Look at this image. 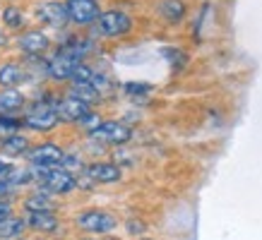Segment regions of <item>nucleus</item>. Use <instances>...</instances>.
I'll return each mask as SVG.
<instances>
[{"label":"nucleus","mask_w":262,"mask_h":240,"mask_svg":"<svg viewBox=\"0 0 262 240\" xmlns=\"http://www.w3.org/2000/svg\"><path fill=\"white\" fill-rule=\"evenodd\" d=\"M36 178H39V183L51 192H72L77 187V180L70 176V171H65V168H56V166H39V171H34Z\"/></svg>","instance_id":"obj_1"},{"label":"nucleus","mask_w":262,"mask_h":240,"mask_svg":"<svg viewBox=\"0 0 262 240\" xmlns=\"http://www.w3.org/2000/svg\"><path fill=\"white\" fill-rule=\"evenodd\" d=\"M133 27V19L120 12V10H108V12H101V17L96 19V34L101 36H108V39H116V36H123V34L130 32Z\"/></svg>","instance_id":"obj_2"},{"label":"nucleus","mask_w":262,"mask_h":240,"mask_svg":"<svg viewBox=\"0 0 262 240\" xmlns=\"http://www.w3.org/2000/svg\"><path fill=\"white\" fill-rule=\"evenodd\" d=\"M58 120H60V115H58L56 106L39 104V106H34L32 111L24 115V125H27V128H32V130H36V132H48V130H53L58 125Z\"/></svg>","instance_id":"obj_3"},{"label":"nucleus","mask_w":262,"mask_h":240,"mask_svg":"<svg viewBox=\"0 0 262 240\" xmlns=\"http://www.w3.org/2000/svg\"><path fill=\"white\" fill-rule=\"evenodd\" d=\"M80 65H82V56L63 48V51H58V56L48 63V75L58 82L72 80V75H75V70H77Z\"/></svg>","instance_id":"obj_4"},{"label":"nucleus","mask_w":262,"mask_h":240,"mask_svg":"<svg viewBox=\"0 0 262 240\" xmlns=\"http://www.w3.org/2000/svg\"><path fill=\"white\" fill-rule=\"evenodd\" d=\"M92 139L99 144H125L130 137H133V130L123 125V123H116V120H106L101 123L94 132H89Z\"/></svg>","instance_id":"obj_5"},{"label":"nucleus","mask_w":262,"mask_h":240,"mask_svg":"<svg viewBox=\"0 0 262 240\" xmlns=\"http://www.w3.org/2000/svg\"><path fill=\"white\" fill-rule=\"evenodd\" d=\"M77 226H80L82 231L87 233H108L116 228V219L111 214H106V211H84V214L77 216Z\"/></svg>","instance_id":"obj_6"},{"label":"nucleus","mask_w":262,"mask_h":240,"mask_svg":"<svg viewBox=\"0 0 262 240\" xmlns=\"http://www.w3.org/2000/svg\"><path fill=\"white\" fill-rule=\"evenodd\" d=\"M68 10H70V22L80 24V27L94 24L101 17V10H99L96 0H70Z\"/></svg>","instance_id":"obj_7"},{"label":"nucleus","mask_w":262,"mask_h":240,"mask_svg":"<svg viewBox=\"0 0 262 240\" xmlns=\"http://www.w3.org/2000/svg\"><path fill=\"white\" fill-rule=\"evenodd\" d=\"M29 161H32L34 166H60L65 159V152L56 144H39V147H34L32 152H27Z\"/></svg>","instance_id":"obj_8"},{"label":"nucleus","mask_w":262,"mask_h":240,"mask_svg":"<svg viewBox=\"0 0 262 240\" xmlns=\"http://www.w3.org/2000/svg\"><path fill=\"white\" fill-rule=\"evenodd\" d=\"M56 108H58L60 120H65V123H82L92 113L87 101H82V99H77V96H72V94L68 99H63Z\"/></svg>","instance_id":"obj_9"},{"label":"nucleus","mask_w":262,"mask_h":240,"mask_svg":"<svg viewBox=\"0 0 262 240\" xmlns=\"http://www.w3.org/2000/svg\"><path fill=\"white\" fill-rule=\"evenodd\" d=\"M36 15H39L41 22L51 24V27H65V24L70 22V10H68V5H60V3H46V5H41Z\"/></svg>","instance_id":"obj_10"},{"label":"nucleus","mask_w":262,"mask_h":240,"mask_svg":"<svg viewBox=\"0 0 262 240\" xmlns=\"http://www.w3.org/2000/svg\"><path fill=\"white\" fill-rule=\"evenodd\" d=\"M27 226L34 228V231L53 233L58 228V219L53 211H29L27 214Z\"/></svg>","instance_id":"obj_11"},{"label":"nucleus","mask_w":262,"mask_h":240,"mask_svg":"<svg viewBox=\"0 0 262 240\" xmlns=\"http://www.w3.org/2000/svg\"><path fill=\"white\" fill-rule=\"evenodd\" d=\"M87 176L94 183H116L120 180V166L116 163H94L87 168Z\"/></svg>","instance_id":"obj_12"},{"label":"nucleus","mask_w":262,"mask_h":240,"mask_svg":"<svg viewBox=\"0 0 262 240\" xmlns=\"http://www.w3.org/2000/svg\"><path fill=\"white\" fill-rule=\"evenodd\" d=\"M48 36L46 34H41V32H27L19 39V46H22L24 53H29V56H36V53H43L48 48Z\"/></svg>","instance_id":"obj_13"},{"label":"nucleus","mask_w":262,"mask_h":240,"mask_svg":"<svg viewBox=\"0 0 262 240\" xmlns=\"http://www.w3.org/2000/svg\"><path fill=\"white\" fill-rule=\"evenodd\" d=\"M24 226H27V219H19V216H5L3 221H0V238L3 240H10V238H17L19 233L24 231Z\"/></svg>","instance_id":"obj_14"},{"label":"nucleus","mask_w":262,"mask_h":240,"mask_svg":"<svg viewBox=\"0 0 262 240\" xmlns=\"http://www.w3.org/2000/svg\"><path fill=\"white\" fill-rule=\"evenodd\" d=\"M161 17L166 19V22L176 24V22H181L183 17H185V3L183 0H164L161 3V8H159Z\"/></svg>","instance_id":"obj_15"},{"label":"nucleus","mask_w":262,"mask_h":240,"mask_svg":"<svg viewBox=\"0 0 262 240\" xmlns=\"http://www.w3.org/2000/svg\"><path fill=\"white\" fill-rule=\"evenodd\" d=\"M19 80H22V67L17 63H5L0 67V87H5V89L17 87Z\"/></svg>","instance_id":"obj_16"},{"label":"nucleus","mask_w":262,"mask_h":240,"mask_svg":"<svg viewBox=\"0 0 262 240\" xmlns=\"http://www.w3.org/2000/svg\"><path fill=\"white\" fill-rule=\"evenodd\" d=\"M27 147H29V142H27V137H22V135L5 137V139L0 142V149H3V154H8V156H19V154L27 152Z\"/></svg>","instance_id":"obj_17"},{"label":"nucleus","mask_w":262,"mask_h":240,"mask_svg":"<svg viewBox=\"0 0 262 240\" xmlns=\"http://www.w3.org/2000/svg\"><path fill=\"white\" fill-rule=\"evenodd\" d=\"M72 96H77V99L87 101V104H94V101L101 99L99 89H96L92 82H77V84H72Z\"/></svg>","instance_id":"obj_18"},{"label":"nucleus","mask_w":262,"mask_h":240,"mask_svg":"<svg viewBox=\"0 0 262 240\" xmlns=\"http://www.w3.org/2000/svg\"><path fill=\"white\" fill-rule=\"evenodd\" d=\"M24 106V96L19 91H15V87L5 89L0 94V111H17Z\"/></svg>","instance_id":"obj_19"},{"label":"nucleus","mask_w":262,"mask_h":240,"mask_svg":"<svg viewBox=\"0 0 262 240\" xmlns=\"http://www.w3.org/2000/svg\"><path fill=\"white\" fill-rule=\"evenodd\" d=\"M51 200L43 197V195H32L29 200H27V211H51Z\"/></svg>","instance_id":"obj_20"},{"label":"nucleus","mask_w":262,"mask_h":240,"mask_svg":"<svg viewBox=\"0 0 262 240\" xmlns=\"http://www.w3.org/2000/svg\"><path fill=\"white\" fill-rule=\"evenodd\" d=\"M32 178H34V171H32V168H12V173H10V187L29 183Z\"/></svg>","instance_id":"obj_21"},{"label":"nucleus","mask_w":262,"mask_h":240,"mask_svg":"<svg viewBox=\"0 0 262 240\" xmlns=\"http://www.w3.org/2000/svg\"><path fill=\"white\" fill-rule=\"evenodd\" d=\"M3 19H5L8 27H22V22H24L22 12H19L17 8H5L3 10Z\"/></svg>","instance_id":"obj_22"},{"label":"nucleus","mask_w":262,"mask_h":240,"mask_svg":"<svg viewBox=\"0 0 262 240\" xmlns=\"http://www.w3.org/2000/svg\"><path fill=\"white\" fill-rule=\"evenodd\" d=\"M94 75H96V72L92 70V67H87V65L82 63L80 67L75 70V75H72V82H75V84H77V82H92V80H94Z\"/></svg>","instance_id":"obj_23"},{"label":"nucleus","mask_w":262,"mask_h":240,"mask_svg":"<svg viewBox=\"0 0 262 240\" xmlns=\"http://www.w3.org/2000/svg\"><path fill=\"white\" fill-rule=\"evenodd\" d=\"M123 89H125L130 96H144L151 87H149V84H135V82H130V84H125Z\"/></svg>","instance_id":"obj_24"},{"label":"nucleus","mask_w":262,"mask_h":240,"mask_svg":"<svg viewBox=\"0 0 262 240\" xmlns=\"http://www.w3.org/2000/svg\"><path fill=\"white\" fill-rule=\"evenodd\" d=\"M10 173H12V166H3L0 168V192L10 190Z\"/></svg>","instance_id":"obj_25"},{"label":"nucleus","mask_w":262,"mask_h":240,"mask_svg":"<svg viewBox=\"0 0 262 240\" xmlns=\"http://www.w3.org/2000/svg\"><path fill=\"white\" fill-rule=\"evenodd\" d=\"M92 84H94V87L99 89V94H106V91L111 89V82H108V77H103V75H94Z\"/></svg>","instance_id":"obj_26"},{"label":"nucleus","mask_w":262,"mask_h":240,"mask_svg":"<svg viewBox=\"0 0 262 240\" xmlns=\"http://www.w3.org/2000/svg\"><path fill=\"white\" fill-rule=\"evenodd\" d=\"M60 166H63L65 171H77V168L82 166V161L77 159V156H65V159H63V163H60Z\"/></svg>","instance_id":"obj_27"},{"label":"nucleus","mask_w":262,"mask_h":240,"mask_svg":"<svg viewBox=\"0 0 262 240\" xmlns=\"http://www.w3.org/2000/svg\"><path fill=\"white\" fill-rule=\"evenodd\" d=\"M19 125H22V123L15 118H0V130H17Z\"/></svg>","instance_id":"obj_28"},{"label":"nucleus","mask_w":262,"mask_h":240,"mask_svg":"<svg viewBox=\"0 0 262 240\" xmlns=\"http://www.w3.org/2000/svg\"><path fill=\"white\" fill-rule=\"evenodd\" d=\"M144 228H147V226H144L142 221H135V219H133V221H127V231L130 233H144Z\"/></svg>","instance_id":"obj_29"},{"label":"nucleus","mask_w":262,"mask_h":240,"mask_svg":"<svg viewBox=\"0 0 262 240\" xmlns=\"http://www.w3.org/2000/svg\"><path fill=\"white\" fill-rule=\"evenodd\" d=\"M10 214H12V211H10V207L5 204V202H0V221H3L5 216H10Z\"/></svg>","instance_id":"obj_30"},{"label":"nucleus","mask_w":262,"mask_h":240,"mask_svg":"<svg viewBox=\"0 0 262 240\" xmlns=\"http://www.w3.org/2000/svg\"><path fill=\"white\" fill-rule=\"evenodd\" d=\"M3 43H5V36H3V34H0V46H3Z\"/></svg>","instance_id":"obj_31"},{"label":"nucleus","mask_w":262,"mask_h":240,"mask_svg":"<svg viewBox=\"0 0 262 240\" xmlns=\"http://www.w3.org/2000/svg\"><path fill=\"white\" fill-rule=\"evenodd\" d=\"M3 166H8V163H3V159H0V168H3Z\"/></svg>","instance_id":"obj_32"}]
</instances>
